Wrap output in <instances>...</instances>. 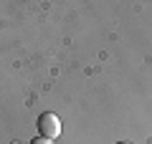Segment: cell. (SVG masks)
Instances as JSON below:
<instances>
[{"instance_id":"6da1fadb","label":"cell","mask_w":152,"mask_h":144,"mask_svg":"<svg viewBox=\"0 0 152 144\" xmlns=\"http://www.w3.org/2000/svg\"><path fill=\"white\" fill-rule=\"evenodd\" d=\"M38 134L46 139H58L61 137V119L56 116L53 111H43L41 116H38Z\"/></svg>"},{"instance_id":"7a4b0ae2","label":"cell","mask_w":152,"mask_h":144,"mask_svg":"<svg viewBox=\"0 0 152 144\" xmlns=\"http://www.w3.org/2000/svg\"><path fill=\"white\" fill-rule=\"evenodd\" d=\"M31 144H53L51 142V139H46V137H41V134H38V137H33V142Z\"/></svg>"},{"instance_id":"3957f363","label":"cell","mask_w":152,"mask_h":144,"mask_svg":"<svg viewBox=\"0 0 152 144\" xmlns=\"http://www.w3.org/2000/svg\"><path fill=\"white\" fill-rule=\"evenodd\" d=\"M117 144H129V142H117Z\"/></svg>"},{"instance_id":"277c9868","label":"cell","mask_w":152,"mask_h":144,"mask_svg":"<svg viewBox=\"0 0 152 144\" xmlns=\"http://www.w3.org/2000/svg\"><path fill=\"white\" fill-rule=\"evenodd\" d=\"M15 144H20V142H15Z\"/></svg>"}]
</instances>
